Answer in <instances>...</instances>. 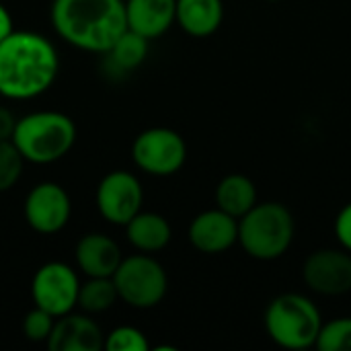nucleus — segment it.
<instances>
[{"mask_svg":"<svg viewBox=\"0 0 351 351\" xmlns=\"http://www.w3.org/2000/svg\"><path fill=\"white\" fill-rule=\"evenodd\" d=\"M60 58L53 43L33 31H12L0 41V97L29 101L53 84Z\"/></svg>","mask_w":351,"mask_h":351,"instance_id":"1","label":"nucleus"},{"mask_svg":"<svg viewBox=\"0 0 351 351\" xmlns=\"http://www.w3.org/2000/svg\"><path fill=\"white\" fill-rule=\"evenodd\" d=\"M51 25L70 45L107 53L128 29L123 0H53Z\"/></svg>","mask_w":351,"mask_h":351,"instance_id":"2","label":"nucleus"},{"mask_svg":"<svg viewBox=\"0 0 351 351\" xmlns=\"http://www.w3.org/2000/svg\"><path fill=\"white\" fill-rule=\"evenodd\" d=\"M12 142L27 162L51 165L72 150L76 125L60 111H35L16 121Z\"/></svg>","mask_w":351,"mask_h":351,"instance_id":"3","label":"nucleus"},{"mask_svg":"<svg viewBox=\"0 0 351 351\" xmlns=\"http://www.w3.org/2000/svg\"><path fill=\"white\" fill-rule=\"evenodd\" d=\"M294 239L292 214L276 202L255 204L239 220V243L253 259L271 261L282 257Z\"/></svg>","mask_w":351,"mask_h":351,"instance_id":"4","label":"nucleus"},{"mask_svg":"<svg viewBox=\"0 0 351 351\" xmlns=\"http://www.w3.org/2000/svg\"><path fill=\"white\" fill-rule=\"evenodd\" d=\"M323 321L319 308L300 294L278 296L265 313L269 337L286 350H306L317 346Z\"/></svg>","mask_w":351,"mask_h":351,"instance_id":"5","label":"nucleus"},{"mask_svg":"<svg viewBox=\"0 0 351 351\" xmlns=\"http://www.w3.org/2000/svg\"><path fill=\"white\" fill-rule=\"evenodd\" d=\"M113 282L119 294V300L134 308H152L162 302L169 280L162 265L152 259L148 253L132 255L121 259Z\"/></svg>","mask_w":351,"mask_h":351,"instance_id":"6","label":"nucleus"},{"mask_svg":"<svg viewBox=\"0 0 351 351\" xmlns=\"http://www.w3.org/2000/svg\"><path fill=\"white\" fill-rule=\"evenodd\" d=\"M132 158L144 173L169 177L183 167L187 158V146L175 130L150 128L134 140Z\"/></svg>","mask_w":351,"mask_h":351,"instance_id":"7","label":"nucleus"},{"mask_svg":"<svg viewBox=\"0 0 351 351\" xmlns=\"http://www.w3.org/2000/svg\"><path fill=\"white\" fill-rule=\"evenodd\" d=\"M78 274L62 261H49L41 265L31 282V296L35 306L43 308L56 319L72 313L74 306H78Z\"/></svg>","mask_w":351,"mask_h":351,"instance_id":"8","label":"nucleus"},{"mask_svg":"<svg viewBox=\"0 0 351 351\" xmlns=\"http://www.w3.org/2000/svg\"><path fill=\"white\" fill-rule=\"evenodd\" d=\"M142 185L128 171H111L101 179L97 187L99 214L117 226H125L142 210Z\"/></svg>","mask_w":351,"mask_h":351,"instance_id":"9","label":"nucleus"},{"mask_svg":"<svg viewBox=\"0 0 351 351\" xmlns=\"http://www.w3.org/2000/svg\"><path fill=\"white\" fill-rule=\"evenodd\" d=\"M23 214L27 224L39 234H56L60 232L72 214V204L66 189L58 183L45 181L35 185L23 206Z\"/></svg>","mask_w":351,"mask_h":351,"instance_id":"10","label":"nucleus"},{"mask_svg":"<svg viewBox=\"0 0 351 351\" xmlns=\"http://www.w3.org/2000/svg\"><path fill=\"white\" fill-rule=\"evenodd\" d=\"M304 282L323 296H341L351 290V255L337 249L315 251L302 267Z\"/></svg>","mask_w":351,"mask_h":351,"instance_id":"11","label":"nucleus"},{"mask_svg":"<svg viewBox=\"0 0 351 351\" xmlns=\"http://www.w3.org/2000/svg\"><path fill=\"white\" fill-rule=\"evenodd\" d=\"M189 241L199 253H224L239 241V220L220 208L202 212L189 226Z\"/></svg>","mask_w":351,"mask_h":351,"instance_id":"12","label":"nucleus"},{"mask_svg":"<svg viewBox=\"0 0 351 351\" xmlns=\"http://www.w3.org/2000/svg\"><path fill=\"white\" fill-rule=\"evenodd\" d=\"M45 343L49 351H99L105 348V335L86 315L68 313L56 319Z\"/></svg>","mask_w":351,"mask_h":351,"instance_id":"13","label":"nucleus"},{"mask_svg":"<svg viewBox=\"0 0 351 351\" xmlns=\"http://www.w3.org/2000/svg\"><path fill=\"white\" fill-rule=\"evenodd\" d=\"M119 245L107 234H84L76 245V265L86 278H113L121 263Z\"/></svg>","mask_w":351,"mask_h":351,"instance_id":"14","label":"nucleus"},{"mask_svg":"<svg viewBox=\"0 0 351 351\" xmlns=\"http://www.w3.org/2000/svg\"><path fill=\"white\" fill-rule=\"evenodd\" d=\"M177 16V0H125L128 29L146 39H156L169 31Z\"/></svg>","mask_w":351,"mask_h":351,"instance_id":"15","label":"nucleus"},{"mask_svg":"<svg viewBox=\"0 0 351 351\" xmlns=\"http://www.w3.org/2000/svg\"><path fill=\"white\" fill-rule=\"evenodd\" d=\"M125 237L134 249L142 253H156L171 243L173 230L165 216L154 212H138L125 224Z\"/></svg>","mask_w":351,"mask_h":351,"instance_id":"16","label":"nucleus"},{"mask_svg":"<svg viewBox=\"0 0 351 351\" xmlns=\"http://www.w3.org/2000/svg\"><path fill=\"white\" fill-rule=\"evenodd\" d=\"M224 16L222 0H177V16L179 27L193 37L212 35Z\"/></svg>","mask_w":351,"mask_h":351,"instance_id":"17","label":"nucleus"},{"mask_svg":"<svg viewBox=\"0 0 351 351\" xmlns=\"http://www.w3.org/2000/svg\"><path fill=\"white\" fill-rule=\"evenodd\" d=\"M257 204L255 183L245 175H228L216 187V206L241 220Z\"/></svg>","mask_w":351,"mask_h":351,"instance_id":"18","label":"nucleus"},{"mask_svg":"<svg viewBox=\"0 0 351 351\" xmlns=\"http://www.w3.org/2000/svg\"><path fill=\"white\" fill-rule=\"evenodd\" d=\"M148 41L146 37H142L140 33L132 31V29H125L121 33V37L113 43V47L107 51V58L109 62L121 70V72H130L134 68H138L146 56H148Z\"/></svg>","mask_w":351,"mask_h":351,"instance_id":"19","label":"nucleus"},{"mask_svg":"<svg viewBox=\"0 0 351 351\" xmlns=\"http://www.w3.org/2000/svg\"><path fill=\"white\" fill-rule=\"evenodd\" d=\"M119 300L117 288L113 278H88L80 284L78 292V306L86 315H99L109 311Z\"/></svg>","mask_w":351,"mask_h":351,"instance_id":"20","label":"nucleus"},{"mask_svg":"<svg viewBox=\"0 0 351 351\" xmlns=\"http://www.w3.org/2000/svg\"><path fill=\"white\" fill-rule=\"evenodd\" d=\"M25 162L27 160L12 140H0V193L12 189L19 183Z\"/></svg>","mask_w":351,"mask_h":351,"instance_id":"21","label":"nucleus"},{"mask_svg":"<svg viewBox=\"0 0 351 351\" xmlns=\"http://www.w3.org/2000/svg\"><path fill=\"white\" fill-rule=\"evenodd\" d=\"M317 348L321 351H351V319H337L323 325Z\"/></svg>","mask_w":351,"mask_h":351,"instance_id":"22","label":"nucleus"},{"mask_svg":"<svg viewBox=\"0 0 351 351\" xmlns=\"http://www.w3.org/2000/svg\"><path fill=\"white\" fill-rule=\"evenodd\" d=\"M107 351H146L148 339L146 335L130 325L113 329L109 335H105V348Z\"/></svg>","mask_w":351,"mask_h":351,"instance_id":"23","label":"nucleus"},{"mask_svg":"<svg viewBox=\"0 0 351 351\" xmlns=\"http://www.w3.org/2000/svg\"><path fill=\"white\" fill-rule=\"evenodd\" d=\"M56 317H51L49 313H45L43 308L35 306L33 311H29L23 319V335L33 341V343H41L47 341L53 329Z\"/></svg>","mask_w":351,"mask_h":351,"instance_id":"24","label":"nucleus"},{"mask_svg":"<svg viewBox=\"0 0 351 351\" xmlns=\"http://www.w3.org/2000/svg\"><path fill=\"white\" fill-rule=\"evenodd\" d=\"M335 234H337L339 243L343 245V249L351 253V204H348L339 212V216L335 220Z\"/></svg>","mask_w":351,"mask_h":351,"instance_id":"25","label":"nucleus"},{"mask_svg":"<svg viewBox=\"0 0 351 351\" xmlns=\"http://www.w3.org/2000/svg\"><path fill=\"white\" fill-rule=\"evenodd\" d=\"M16 117L8 107H0V140H12L14 128H16Z\"/></svg>","mask_w":351,"mask_h":351,"instance_id":"26","label":"nucleus"},{"mask_svg":"<svg viewBox=\"0 0 351 351\" xmlns=\"http://www.w3.org/2000/svg\"><path fill=\"white\" fill-rule=\"evenodd\" d=\"M12 31H14V27H12V16H10V12L6 10V6L0 2V41H2L4 37H8Z\"/></svg>","mask_w":351,"mask_h":351,"instance_id":"27","label":"nucleus"}]
</instances>
